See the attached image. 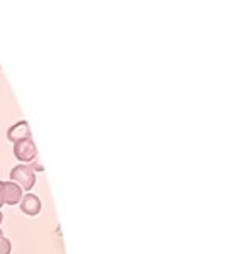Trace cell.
<instances>
[{"label": "cell", "mask_w": 242, "mask_h": 254, "mask_svg": "<svg viewBox=\"0 0 242 254\" xmlns=\"http://www.w3.org/2000/svg\"><path fill=\"white\" fill-rule=\"evenodd\" d=\"M10 182L20 187L22 191H31L36 185V171L31 165H17L10 170Z\"/></svg>", "instance_id": "6da1fadb"}, {"label": "cell", "mask_w": 242, "mask_h": 254, "mask_svg": "<svg viewBox=\"0 0 242 254\" xmlns=\"http://www.w3.org/2000/svg\"><path fill=\"white\" fill-rule=\"evenodd\" d=\"M24 191L14 182H2L0 180V207L3 205H19Z\"/></svg>", "instance_id": "7a4b0ae2"}, {"label": "cell", "mask_w": 242, "mask_h": 254, "mask_svg": "<svg viewBox=\"0 0 242 254\" xmlns=\"http://www.w3.org/2000/svg\"><path fill=\"white\" fill-rule=\"evenodd\" d=\"M14 156L20 163H32L38 156V147H36L32 136L22 139V141L14 142Z\"/></svg>", "instance_id": "3957f363"}, {"label": "cell", "mask_w": 242, "mask_h": 254, "mask_svg": "<svg viewBox=\"0 0 242 254\" xmlns=\"http://www.w3.org/2000/svg\"><path fill=\"white\" fill-rule=\"evenodd\" d=\"M19 207H20V210H22V214H26L29 217H36V215H39V212H41V200L38 195L26 193L20 198Z\"/></svg>", "instance_id": "277c9868"}, {"label": "cell", "mask_w": 242, "mask_h": 254, "mask_svg": "<svg viewBox=\"0 0 242 254\" xmlns=\"http://www.w3.org/2000/svg\"><path fill=\"white\" fill-rule=\"evenodd\" d=\"M29 136H31V127L26 121L17 122V124L9 127V130H7V139H9L10 142L22 141V139H26Z\"/></svg>", "instance_id": "5b68a950"}, {"label": "cell", "mask_w": 242, "mask_h": 254, "mask_svg": "<svg viewBox=\"0 0 242 254\" xmlns=\"http://www.w3.org/2000/svg\"><path fill=\"white\" fill-rule=\"evenodd\" d=\"M10 251H12L10 241L7 239L5 236H3L2 229H0V254H10Z\"/></svg>", "instance_id": "8992f818"}, {"label": "cell", "mask_w": 242, "mask_h": 254, "mask_svg": "<svg viewBox=\"0 0 242 254\" xmlns=\"http://www.w3.org/2000/svg\"><path fill=\"white\" fill-rule=\"evenodd\" d=\"M2 220H3V215H2V212H0V224H2Z\"/></svg>", "instance_id": "52a82bcc"}]
</instances>
